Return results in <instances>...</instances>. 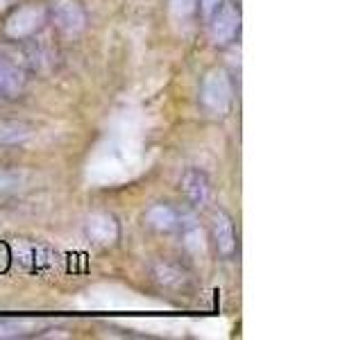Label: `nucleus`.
<instances>
[{
	"label": "nucleus",
	"mask_w": 363,
	"mask_h": 340,
	"mask_svg": "<svg viewBox=\"0 0 363 340\" xmlns=\"http://www.w3.org/2000/svg\"><path fill=\"white\" fill-rule=\"evenodd\" d=\"M155 277L164 288H182V286H186V281H189L186 272L179 270L173 264H157L155 266Z\"/></svg>",
	"instance_id": "f8f14e48"
},
{
	"label": "nucleus",
	"mask_w": 363,
	"mask_h": 340,
	"mask_svg": "<svg viewBox=\"0 0 363 340\" xmlns=\"http://www.w3.org/2000/svg\"><path fill=\"white\" fill-rule=\"evenodd\" d=\"M48 18L55 23V28L73 37L86 28V9L79 0H52L48 7Z\"/></svg>",
	"instance_id": "7ed1b4c3"
},
{
	"label": "nucleus",
	"mask_w": 363,
	"mask_h": 340,
	"mask_svg": "<svg viewBox=\"0 0 363 340\" xmlns=\"http://www.w3.org/2000/svg\"><path fill=\"white\" fill-rule=\"evenodd\" d=\"M16 181H18V177L14 173H9V170L0 168V193L11 188V186H16Z\"/></svg>",
	"instance_id": "dca6fc26"
},
{
	"label": "nucleus",
	"mask_w": 363,
	"mask_h": 340,
	"mask_svg": "<svg viewBox=\"0 0 363 340\" xmlns=\"http://www.w3.org/2000/svg\"><path fill=\"white\" fill-rule=\"evenodd\" d=\"M236 3H241V0H236Z\"/></svg>",
	"instance_id": "a211bd4d"
},
{
	"label": "nucleus",
	"mask_w": 363,
	"mask_h": 340,
	"mask_svg": "<svg viewBox=\"0 0 363 340\" xmlns=\"http://www.w3.org/2000/svg\"><path fill=\"white\" fill-rule=\"evenodd\" d=\"M14 256L18 264L26 270H41L45 266H50V252L43 245L37 243H16L14 245Z\"/></svg>",
	"instance_id": "9d476101"
},
{
	"label": "nucleus",
	"mask_w": 363,
	"mask_h": 340,
	"mask_svg": "<svg viewBox=\"0 0 363 340\" xmlns=\"http://www.w3.org/2000/svg\"><path fill=\"white\" fill-rule=\"evenodd\" d=\"M234 100V84L225 68L216 66L204 73L200 82V107L213 118L225 116Z\"/></svg>",
	"instance_id": "f257e3e1"
},
{
	"label": "nucleus",
	"mask_w": 363,
	"mask_h": 340,
	"mask_svg": "<svg viewBox=\"0 0 363 340\" xmlns=\"http://www.w3.org/2000/svg\"><path fill=\"white\" fill-rule=\"evenodd\" d=\"M32 128L23 120H0V145H21L32 139Z\"/></svg>",
	"instance_id": "9b49d317"
},
{
	"label": "nucleus",
	"mask_w": 363,
	"mask_h": 340,
	"mask_svg": "<svg viewBox=\"0 0 363 340\" xmlns=\"http://www.w3.org/2000/svg\"><path fill=\"white\" fill-rule=\"evenodd\" d=\"M211 234H213V243L218 254L230 259L236 254V232H234V222L230 218V213L218 209L211 218Z\"/></svg>",
	"instance_id": "39448f33"
},
{
	"label": "nucleus",
	"mask_w": 363,
	"mask_h": 340,
	"mask_svg": "<svg viewBox=\"0 0 363 340\" xmlns=\"http://www.w3.org/2000/svg\"><path fill=\"white\" fill-rule=\"evenodd\" d=\"M26 91V75L5 57H0V98L3 100H16Z\"/></svg>",
	"instance_id": "1a4fd4ad"
},
{
	"label": "nucleus",
	"mask_w": 363,
	"mask_h": 340,
	"mask_svg": "<svg viewBox=\"0 0 363 340\" xmlns=\"http://www.w3.org/2000/svg\"><path fill=\"white\" fill-rule=\"evenodd\" d=\"M7 252H9V247H7V245H0V272H5L7 266H9V256H7Z\"/></svg>",
	"instance_id": "f3484780"
},
{
	"label": "nucleus",
	"mask_w": 363,
	"mask_h": 340,
	"mask_svg": "<svg viewBox=\"0 0 363 340\" xmlns=\"http://www.w3.org/2000/svg\"><path fill=\"white\" fill-rule=\"evenodd\" d=\"M182 243H184L186 252L191 254H204V249H207V241H204V232L202 227L196 225V222H186L184 230H182Z\"/></svg>",
	"instance_id": "ddd939ff"
},
{
	"label": "nucleus",
	"mask_w": 363,
	"mask_h": 340,
	"mask_svg": "<svg viewBox=\"0 0 363 340\" xmlns=\"http://www.w3.org/2000/svg\"><path fill=\"white\" fill-rule=\"evenodd\" d=\"M145 225L159 234H170V232H175L177 227H182L179 211L166 202H157L145 211Z\"/></svg>",
	"instance_id": "6e6552de"
},
{
	"label": "nucleus",
	"mask_w": 363,
	"mask_h": 340,
	"mask_svg": "<svg viewBox=\"0 0 363 340\" xmlns=\"http://www.w3.org/2000/svg\"><path fill=\"white\" fill-rule=\"evenodd\" d=\"M84 234L91 243H96L100 247H109L118 241V222L113 218L111 213H105V211H96L91 213L86 222H84Z\"/></svg>",
	"instance_id": "20e7f679"
},
{
	"label": "nucleus",
	"mask_w": 363,
	"mask_h": 340,
	"mask_svg": "<svg viewBox=\"0 0 363 340\" xmlns=\"http://www.w3.org/2000/svg\"><path fill=\"white\" fill-rule=\"evenodd\" d=\"M168 7L175 18L186 21L198 11V0H168Z\"/></svg>",
	"instance_id": "4468645a"
},
{
	"label": "nucleus",
	"mask_w": 363,
	"mask_h": 340,
	"mask_svg": "<svg viewBox=\"0 0 363 340\" xmlns=\"http://www.w3.org/2000/svg\"><path fill=\"white\" fill-rule=\"evenodd\" d=\"M198 7L202 9L204 18H211L223 7V0H198Z\"/></svg>",
	"instance_id": "2eb2a0df"
},
{
	"label": "nucleus",
	"mask_w": 363,
	"mask_h": 340,
	"mask_svg": "<svg viewBox=\"0 0 363 340\" xmlns=\"http://www.w3.org/2000/svg\"><path fill=\"white\" fill-rule=\"evenodd\" d=\"M182 193L186 196V200L193 207H207L209 198H211V181L209 177L202 173L200 168H189L184 175H182Z\"/></svg>",
	"instance_id": "423d86ee"
},
{
	"label": "nucleus",
	"mask_w": 363,
	"mask_h": 340,
	"mask_svg": "<svg viewBox=\"0 0 363 340\" xmlns=\"http://www.w3.org/2000/svg\"><path fill=\"white\" fill-rule=\"evenodd\" d=\"M209 21H211V39L216 45L230 43L236 37L238 28H241V16L232 7H220Z\"/></svg>",
	"instance_id": "0eeeda50"
},
{
	"label": "nucleus",
	"mask_w": 363,
	"mask_h": 340,
	"mask_svg": "<svg viewBox=\"0 0 363 340\" xmlns=\"http://www.w3.org/2000/svg\"><path fill=\"white\" fill-rule=\"evenodd\" d=\"M45 23H48V7L41 5V3H28V5L16 7L5 18L3 32L9 39L23 41V39L34 37Z\"/></svg>",
	"instance_id": "f03ea898"
}]
</instances>
